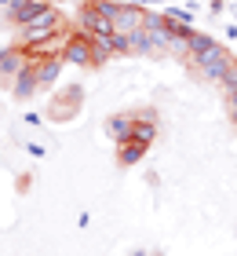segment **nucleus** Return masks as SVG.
<instances>
[{
	"instance_id": "obj_1",
	"label": "nucleus",
	"mask_w": 237,
	"mask_h": 256,
	"mask_svg": "<svg viewBox=\"0 0 237 256\" xmlns=\"http://www.w3.org/2000/svg\"><path fill=\"white\" fill-rule=\"evenodd\" d=\"M62 30H66V15L51 4V8H47L37 22H29V26L15 30V37H18V44H22L26 52H33V48H40V44H47L51 37H58Z\"/></svg>"
},
{
	"instance_id": "obj_2",
	"label": "nucleus",
	"mask_w": 237,
	"mask_h": 256,
	"mask_svg": "<svg viewBox=\"0 0 237 256\" xmlns=\"http://www.w3.org/2000/svg\"><path fill=\"white\" fill-rule=\"evenodd\" d=\"M186 62L194 66L201 77H208V80H216V84H219V80H223V74H227V70H230V62H234V55H230L227 48H223L219 40H212V44H208V48L201 52V55H190Z\"/></svg>"
},
{
	"instance_id": "obj_3",
	"label": "nucleus",
	"mask_w": 237,
	"mask_h": 256,
	"mask_svg": "<svg viewBox=\"0 0 237 256\" xmlns=\"http://www.w3.org/2000/svg\"><path fill=\"white\" fill-rule=\"evenodd\" d=\"M80 99H84L80 84H66L62 92H55L51 106H47V121H73L80 114Z\"/></svg>"
},
{
	"instance_id": "obj_4",
	"label": "nucleus",
	"mask_w": 237,
	"mask_h": 256,
	"mask_svg": "<svg viewBox=\"0 0 237 256\" xmlns=\"http://www.w3.org/2000/svg\"><path fill=\"white\" fill-rule=\"evenodd\" d=\"M29 62H33V55L22 48V44H11V48H4V52H0V88L11 92L15 77L22 74V70H29Z\"/></svg>"
},
{
	"instance_id": "obj_5",
	"label": "nucleus",
	"mask_w": 237,
	"mask_h": 256,
	"mask_svg": "<svg viewBox=\"0 0 237 256\" xmlns=\"http://www.w3.org/2000/svg\"><path fill=\"white\" fill-rule=\"evenodd\" d=\"M80 33H88L91 40L113 37V22L95 8V0H84V4H80Z\"/></svg>"
},
{
	"instance_id": "obj_6",
	"label": "nucleus",
	"mask_w": 237,
	"mask_h": 256,
	"mask_svg": "<svg viewBox=\"0 0 237 256\" xmlns=\"http://www.w3.org/2000/svg\"><path fill=\"white\" fill-rule=\"evenodd\" d=\"M62 62L80 66V70H91V66H95V55H91V37H88V33H80V30L69 33V44H66V52H62Z\"/></svg>"
},
{
	"instance_id": "obj_7",
	"label": "nucleus",
	"mask_w": 237,
	"mask_h": 256,
	"mask_svg": "<svg viewBox=\"0 0 237 256\" xmlns=\"http://www.w3.org/2000/svg\"><path fill=\"white\" fill-rule=\"evenodd\" d=\"M47 8H51V0H22V4H15L11 11H4V18L15 30H22V26H29V22H37Z\"/></svg>"
},
{
	"instance_id": "obj_8",
	"label": "nucleus",
	"mask_w": 237,
	"mask_h": 256,
	"mask_svg": "<svg viewBox=\"0 0 237 256\" xmlns=\"http://www.w3.org/2000/svg\"><path fill=\"white\" fill-rule=\"evenodd\" d=\"M106 136L113 143H128L132 139V114H110L106 118Z\"/></svg>"
},
{
	"instance_id": "obj_9",
	"label": "nucleus",
	"mask_w": 237,
	"mask_h": 256,
	"mask_svg": "<svg viewBox=\"0 0 237 256\" xmlns=\"http://www.w3.org/2000/svg\"><path fill=\"white\" fill-rule=\"evenodd\" d=\"M58 70H62V59H37L33 55V77H37V84L47 88L58 80Z\"/></svg>"
},
{
	"instance_id": "obj_10",
	"label": "nucleus",
	"mask_w": 237,
	"mask_h": 256,
	"mask_svg": "<svg viewBox=\"0 0 237 256\" xmlns=\"http://www.w3.org/2000/svg\"><path fill=\"white\" fill-rule=\"evenodd\" d=\"M146 150H150V146L135 143V139H128V143H117V165H124V168L139 165V161L146 158Z\"/></svg>"
},
{
	"instance_id": "obj_11",
	"label": "nucleus",
	"mask_w": 237,
	"mask_h": 256,
	"mask_svg": "<svg viewBox=\"0 0 237 256\" xmlns=\"http://www.w3.org/2000/svg\"><path fill=\"white\" fill-rule=\"evenodd\" d=\"M37 88H40V84H37V77H33V62H29V70H22V74L15 77V84H11V96H15V99H29Z\"/></svg>"
},
{
	"instance_id": "obj_12",
	"label": "nucleus",
	"mask_w": 237,
	"mask_h": 256,
	"mask_svg": "<svg viewBox=\"0 0 237 256\" xmlns=\"http://www.w3.org/2000/svg\"><path fill=\"white\" fill-rule=\"evenodd\" d=\"M132 139L142 146H153V139H157V121H135L132 118Z\"/></svg>"
},
{
	"instance_id": "obj_13",
	"label": "nucleus",
	"mask_w": 237,
	"mask_h": 256,
	"mask_svg": "<svg viewBox=\"0 0 237 256\" xmlns=\"http://www.w3.org/2000/svg\"><path fill=\"white\" fill-rule=\"evenodd\" d=\"M208 44H212L208 33H197V30H194V33H190V40H186V59H190V55H201Z\"/></svg>"
},
{
	"instance_id": "obj_14",
	"label": "nucleus",
	"mask_w": 237,
	"mask_h": 256,
	"mask_svg": "<svg viewBox=\"0 0 237 256\" xmlns=\"http://www.w3.org/2000/svg\"><path fill=\"white\" fill-rule=\"evenodd\" d=\"M219 84H223V92H237V59L230 62V70L223 74V80H219Z\"/></svg>"
},
{
	"instance_id": "obj_15",
	"label": "nucleus",
	"mask_w": 237,
	"mask_h": 256,
	"mask_svg": "<svg viewBox=\"0 0 237 256\" xmlns=\"http://www.w3.org/2000/svg\"><path fill=\"white\" fill-rule=\"evenodd\" d=\"M227 114L237 121V92H227Z\"/></svg>"
},
{
	"instance_id": "obj_16",
	"label": "nucleus",
	"mask_w": 237,
	"mask_h": 256,
	"mask_svg": "<svg viewBox=\"0 0 237 256\" xmlns=\"http://www.w3.org/2000/svg\"><path fill=\"white\" fill-rule=\"evenodd\" d=\"M223 4H227V0H208V8H212V15H219V11H223Z\"/></svg>"
},
{
	"instance_id": "obj_17",
	"label": "nucleus",
	"mask_w": 237,
	"mask_h": 256,
	"mask_svg": "<svg viewBox=\"0 0 237 256\" xmlns=\"http://www.w3.org/2000/svg\"><path fill=\"white\" fill-rule=\"evenodd\" d=\"M132 4H139V8H150V4H161V0H132Z\"/></svg>"
},
{
	"instance_id": "obj_18",
	"label": "nucleus",
	"mask_w": 237,
	"mask_h": 256,
	"mask_svg": "<svg viewBox=\"0 0 237 256\" xmlns=\"http://www.w3.org/2000/svg\"><path fill=\"white\" fill-rule=\"evenodd\" d=\"M11 4H15V0H0V11H11Z\"/></svg>"
}]
</instances>
